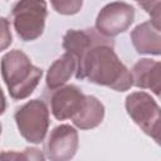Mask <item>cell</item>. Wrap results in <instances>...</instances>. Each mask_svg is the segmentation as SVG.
<instances>
[{
  "instance_id": "1",
  "label": "cell",
  "mask_w": 161,
  "mask_h": 161,
  "mask_svg": "<svg viewBox=\"0 0 161 161\" xmlns=\"http://www.w3.org/2000/svg\"><path fill=\"white\" fill-rule=\"evenodd\" d=\"M75 78L117 92H126L133 86L132 73L116 54L112 38H104L84 55L77 67Z\"/></svg>"
},
{
  "instance_id": "2",
  "label": "cell",
  "mask_w": 161,
  "mask_h": 161,
  "mask_svg": "<svg viewBox=\"0 0 161 161\" xmlns=\"http://www.w3.org/2000/svg\"><path fill=\"white\" fill-rule=\"evenodd\" d=\"M1 77L14 101L28 98L39 84L43 70L34 65L20 49H13L1 57Z\"/></svg>"
},
{
  "instance_id": "3",
  "label": "cell",
  "mask_w": 161,
  "mask_h": 161,
  "mask_svg": "<svg viewBox=\"0 0 161 161\" xmlns=\"http://www.w3.org/2000/svg\"><path fill=\"white\" fill-rule=\"evenodd\" d=\"M125 107L141 131L161 146V107L153 97L143 91L132 92L126 97Z\"/></svg>"
},
{
  "instance_id": "4",
  "label": "cell",
  "mask_w": 161,
  "mask_h": 161,
  "mask_svg": "<svg viewBox=\"0 0 161 161\" xmlns=\"http://www.w3.org/2000/svg\"><path fill=\"white\" fill-rule=\"evenodd\" d=\"M47 16L48 4L43 0H20L11 9L14 30L23 42H33L43 34Z\"/></svg>"
},
{
  "instance_id": "5",
  "label": "cell",
  "mask_w": 161,
  "mask_h": 161,
  "mask_svg": "<svg viewBox=\"0 0 161 161\" xmlns=\"http://www.w3.org/2000/svg\"><path fill=\"white\" fill-rule=\"evenodd\" d=\"M14 119L21 137L34 145L44 141L49 128V108L42 99H30L20 106L14 114Z\"/></svg>"
},
{
  "instance_id": "6",
  "label": "cell",
  "mask_w": 161,
  "mask_h": 161,
  "mask_svg": "<svg viewBox=\"0 0 161 161\" xmlns=\"http://www.w3.org/2000/svg\"><path fill=\"white\" fill-rule=\"evenodd\" d=\"M135 20V9L131 4L125 1H112L104 5L97 18L94 28L106 36L112 38L121 33H125Z\"/></svg>"
},
{
  "instance_id": "7",
  "label": "cell",
  "mask_w": 161,
  "mask_h": 161,
  "mask_svg": "<svg viewBox=\"0 0 161 161\" xmlns=\"http://www.w3.org/2000/svg\"><path fill=\"white\" fill-rule=\"evenodd\" d=\"M78 146V131L70 125H58L50 131L44 143V152L50 161H70Z\"/></svg>"
},
{
  "instance_id": "8",
  "label": "cell",
  "mask_w": 161,
  "mask_h": 161,
  "mask_svg": "<svg viewBox=\"0 0 161 161\" xmlns=\"http://www.w3.org/2000/svg\"><path fill=\"white\" fill-rule=\"evenodd\" d=\"M86 94L74 84H67L53 91L50 97V111L55 119H72L83 107Z\"/></svg>"
},
{
  "instance_id": "9",
  "label": "cell",
  "mask_w": 161,
  "mask_h": 161,
  "mask_svg": "<svg viewBox=\"0 0 161 161\" xmlns=\"http://www.w3.org/2000/svg\"><path fill=\"white\" fill-rule=\"evenodd\" d=\"M106 36L101 35L96 28L87 29H69L63 36V48L65 53L73 55L77 62V67L82 63L84 55Z\"/></svg>"
},
{
  "instance_id": "10",
  "label": "cell",
  "mask_w": 161,
  "mask_h": 161,
  "mask_svg": "<svg viewBox=\"0 0 161 161\" xmlns=\"http://www.w3.org/2000/svg\"><path fill=\"white\" fill-rule=\"evenodd\" d=\"M133 86L140 89H148L161 98V62L142 58L132 67Z\"/></svg>"
},
{
  "instance_id": "11",
  "label": "cell",
  "mask_w": 161,
  "mask_h": 161,
  "mask_svg": "<svg viewBox=\"0 0 161 161\" xmlns=\"http://www.w3.org/2000/svg\"><path fill=\"white\" fill-rule=\"evenodd\" d=\"M132 45L138 54L161 55V31L147 20L136 25L130 34Z\"/></svg>"
},
{
  "instance_id": "12",
  "label": "cell",
  "mask_w": 161,
  "mask_h": 161,
  "mask_svg": "<svg viewBox=\"0 0 161 161\" xmlns=\"http://www.w3.org/2000/svg\"><path fill=\"white\" fill-rule=\"evenodd\" d=\"M77 70V62L69 53H64L58 59H55L50 67L48 68L47 77H45V84L48 89L57 91L64 86H67V82L70 79L73 73L75 74Z\"/></svg>"
},
{
  "instance_id": "13",
  "label": "cell",
  "mask_w": 161,
  "mask_h": 161,
  "mask_svg": "<svg viewBox=\"0 0 161 161\" xmlns=\"http://www.w3.org/2000/svg\"><path fill=\"white\" fill-rule=\"evenodd\" d=\"M104 113V106L97 97L86 96V102L82 109L72 118V122L79 130H92L102 123Z\"/></svg>"
},
{
  "instance_id": "14",
  "label": "cell",
  "mask_w": 161,
  "mask_h": 161,
  "mask_svg": "<svg viewBox=\"0 0 161 161\" xmlns=\"http://www.w3.org/2000/svg\"><path fill=\"white\" fill-rule=\"evenodd\" d=\"M1 161H45V156L38 147H25L21 152L3 151Z\"/></svg>"
},
{
  "instance_id": "15",
  "label": "cell",
  "mask_w": 161,
  "mask_h": 161,
  "mask_svg": "<svg viewBox=\"0 0 161 161\" xmlns=\"http://www.w3.org/2000/svg\"><path fill=\"white\" fill-rule=\"evenodd\" d=\"M138 6H141L148 15H150V23L156 28L158 31H161V0L157 1H140Z\"/></svg>"
},
{
  "instance_id": "16",
  "label": "cell",
  "mask_w": 161,
  "mask_h": 161,
  "mask_svg": "<svg viewBox=\"0 0 161 161\" xmlns=\"http://www.w3.org/2000/svg\"><path fill=\"white\" fill-rule=\"evenodd\" d=\"M52 6L54 8V10L62 15H73V14H77L83 3L82 1H78V0H74V1H52L50 3Z\"/></svg>"
},
{
  "instance_id": "17",
  "label": "cell",
  "mask_w": 161,
  "mask_h": 161,
  "mask_svg": "<svg viewBox=\"0 0 161 161\" xmlns=\"http://www.w3.org/2000/svg\"><path fill=\"white\" fill-rule=\"evenodd\" d=\"M0 26H1V50H4L9 44H11L13 36L9 30V21L5 18H0Z\"/></svg>"
}]
</instances>
